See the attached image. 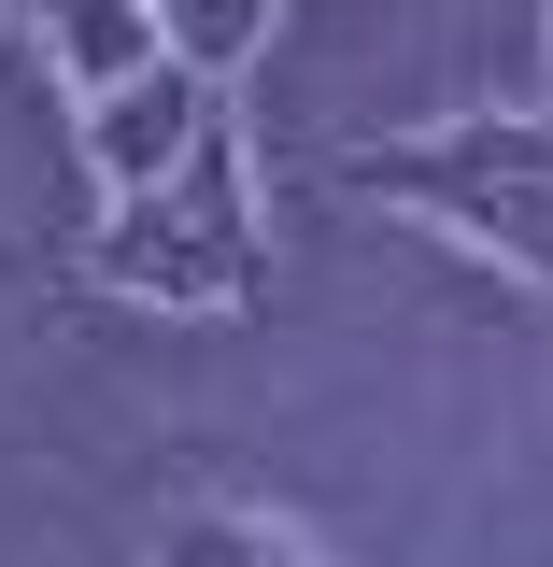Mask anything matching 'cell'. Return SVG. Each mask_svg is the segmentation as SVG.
<instances>
[{"label": "cell", "mask_w": 553, "mask_h": 567, "mask_svg": "<svg viewBox=\"0 0 553 567\" xmlns=\"http://www.w3.org/2000/svg\"><path fill=\"white\" fill-rule=\"evenodd\" d=\"M355 199L412 213L440 241L496 256L511 284L553 298V114H440V128H398V142H355L341 156Z\"/></svg>", "instance_id": "6da1fadb"}, {"label": "cell", "mask_w": 553, "mask_h": 567, "mask_svg": "<svg viewBox=\"0 0 553 567\" xmlns=\"http://www.w3.org/2000/svg\"><path fill=\"white\" fill-rule=\"evenodd\" d=\"M85 284H100V298H142V312H242V298L270 284L242 114H213L185 171H156V185H129V199H100V227H85Z\"/></svg>", "instance_id": "7a4b0ae2"}, {"label": "cell", "mask_w": 553, "mask_h": 567, "mask_svg": "<svg viewBox=\"0 0 553 567\" xmlns=\"http://www.w3.org/2000/svg\"><path fill=\"white\" fill-rule=\"evenodd\" d=\"M213 114H227V85H213V71H185V58H156L142 85L85 100V171H100V199H129V185H156V171H185Z\"/></svg>", "instance_id": "3957f363"}, {"label": "cell", "mask_w": 553, "mask_h": 567, "mask_svg": "<svg viewBox=\"0 0 553 567\" xmlns=\"http://www.w3.org/2000/svg\"><path fill=\"white\" fill-rule=\"evenodd\" d=\"M29 14H43V58H58L71 100H114V85H142V71L171 58L156 0H29Z\"/></svg>", "instance_id": "277c9868"}, {"label": "cell", "mask_w": 553, "mask_h": 567, "mask_svg": "<svg viewBox=\"0 0 553 567\" xmlns=\"http://www.w3.org/2000/svg\"><path fill=\"white\" fill-rule=\"evenodd\" d=\"M142 567H327V554H313L298 525H270V511H242V496H185Z\"/></svg>", "instance_id": "5b68a950"}, {"label": "cell", "mask_w": 553, "mask_h": 567, "mask_svg": "<svg viewBox=\"0 0 553 567\" xmlns=\"http://www.w3.org/2000/svg\"><path fill=\"white\" fill-rule=\"evenodd\" d=\"M270 14H284V0H156L171 58H185V71H213V85H227V71L256 58V43H270Z\"/></svg>", "instance_id": "8992f818"}, {"label": "cell", "mask_w": 553, "mask_h": 567, "mask_svg": "<svg viewBox=\"0 0 553 567\" xmlns=\"http://www.w3.org/2000/svg\"><path fill=\"white\" fill-rule=\"evenodd\" d=\"M540 71H553V14H540Z\"/></svg>", "instance_id": "52a82bcc"}]
</instances>
